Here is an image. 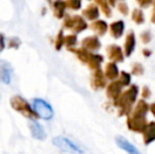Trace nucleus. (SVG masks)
I'll list each match as a JSON object with an SVG mask.
<instances>
[{
  "label": "nucleus",
  "mask_w": 155,
  "mask_h": 154,
  "mask_svg": "<svg viewBox=\"0 0 155 154\" xmlns=\"http://www.w3.org/2000/svg\"><path fill=\"white\" fill-rule=\"evenodd\" d=\"M53 144L55 145L57 148H59L61 151L67 152V153L82 154L84 152L77 144H75L74 142H72L71 139H69L68 137H64V136H57V137H54Z\"/></svg>",
  "instance_id": "f257e3e1"
},
{
  "label": "nucleus",
  "mask_w": 155,
  "mask_h": 154,
  "mask_svg": "<svg viewBox=\"0 0 155 154\" xmlns=\"http://www.w3.org/2000/svg\"><path fill=\"white\" fill-rule=\"evenodd\" d=\"M11 105H12L13 109H15L16 111L20 112L22 115H25L28 118H35L36 114L33 112L32 108L30 107V105L28 103V101L25 98L20 96H14L11 99Z\"/></svg>",
  "instance_id": "f03ea898"
},
{
  "label": "nucleus",
  "mask_w": 155,
  "mask_h": 154,
  "mask_svg": "<svg viewBox=\"0 0 155 154\" xmlns=\"http://www.w3.org/2000/svg\"><path fill=\"white\" fill-rule=\"evenodd\" d=\"M33 108L35 113L43 119H51L54 116V111L52 107L45 100L36 98L33 101Z\"/></svg>",
  "instance_id": "7ed1b4c3"
},
{
  "label": "nucleus",
  "mask_w": 155,
  "mask_h": 154,
  "mask_svg": "<svg viewBox=\"0 0 155 154\" xmlns=\"http://www.w3.org/2000/svg\"><path fill=\"white\" fill-rule=\"evenodd\" d=\"M13 77V68L8 61L0 60V81L8 84Z\"/></svg>",
  "instance_id": "20e7f679"
},
{
  "label": "nucleus",
  "mask_w": 155,
  "mask_h": 154,
  "mask_svg": "<svg viewBox=\"0 0 155 154\" xmlns=\"http://www.w3.org/2000/svg\"><path fill=\"white\" fill-rule=\"evenodd\" d=\"M30 129H31V133L32 136L35 139L38 140H45L47 137V133L45 131V128L36 120H31L30 121Z\"/></svg>",
  "instance_id": "39448f33"
},
{
  "label": "nucleus",
  "mask_w": 155,
  "mask_h": 154,
  "mask_svg": "<svg viewBox=\"0 0 155 154\" xmlns=\"http://www.w3.org/2000/svg\"><path fill=\"white\" fill-rule=\"evenodd\" d=\"M115 140H116L117 146H118L119 148L123 149V150L126 151L127 153H129V154H141L136 148H135L134 145H132L130 142H128V140H127L124 137H123V136H117V137L115 138Z\"/></svg>",
  "instance_id": "423d86ee"
},
{
  "label": "nucleus",
  "mask_w": 155,
  "mask_h": 154,
  "mask_svg": "<svg viewBox=\"0 0 155 154\" xmlns=\"http://www.w3.org/2000/svg\"><path fill=\"white\" fill-rule=\"evenodd\" d=\"M54 6H55V14L57 15V17H62L63 15V11H64V8H65V4L63 3L62 1H57L55 2V4H54Z\"/></svg>",
  "instance_id": "0eeeda50"
},
{
  "label": "nucleus",
  "mask_w": 155,
  "mask_h": 154,
  "mask_svg": "<svg viewBox=\"0 0 155 154\" xmlns=\"http://www.w3.org/2000/svg\"><path fill=\"white\" fill-rule=\"evenodd\" d=\"M19 44H20V40H19L18 38H11L10 39V44H8V48H15V49H17V48L19 47Z\"/></svg>",
  "instance_id": "6e6552de"
},
{
  "label": "nucleus",
  "mask_w": 155,
  "mask_h": 154,
  "mask_svg": "<svg viewBox=\"0 0 155 154\" xmlns=\"http://www.w3.org/2000/svg\"><path fill=\"white\" fill-rule=\"evenodd\" d=\"M69 3L72 8H78L80 5V0H69Z\"/></svg>",
  "instance_id": "1a4fd4ad"
},
{
  "label": "nucleus",
  "mask_w": 155,
  "mask_h": 154,
  "mask_svg": "<svg viewBox=\"0 0 155 154\" xmlns=\"http://www.w3.org/2000/svg\"><path fill=\"white\" fill-rule=\"evenodd\" d=\"M75 40H76L75 36H68V37L64 38V41H67L68 44H73V43H75Z\"/></svg>",
  "instance_id": "9d476101"
},
{
  "label": "nucleus",
  "mask_w": 155,
  "mask_h": 154,
  "mask_svg": "<svg viewBox=\"0 0 155 154\" xmlns=\"http://www.w3.org/2000/svg\"><path fill=\"white\" fill-rule=\"evenodd\" d=\"M4 47H5V43H4V37H3L2 34H0V52L4 49Z\"/></svg>",
  "instance_id": "9b49d317"
}]
</instances>
